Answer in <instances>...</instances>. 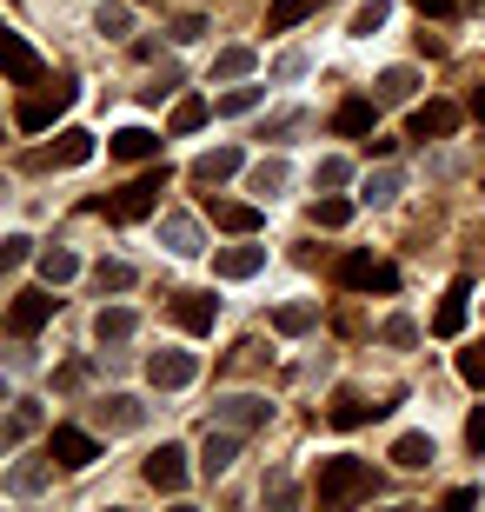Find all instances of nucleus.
I'll return each mask as SVG.
<instances>
[{
    "label": "nucleus",
    "mask_w": 485,
    "mask_h": 512,
    "mask_svg": "<svg viewBox=\"0 0 485 512\" xmlns=\"http://www.w3.org/2000/svg\"><path fill=\"white\" fill-rule=\"evenodd\" d=\"M379 479L366 459L339 453V459H319V506H353V499H373Z\"/></svg>",
    "instance_id": "obj_1"
},
{
    "label": "nucleus",
    "mask_w": 485,
    "mask_h": 512,
    "mask_svg": "<svg viewBox=\"0 0 485 512\" xmlns=\"http://www.w3.org/2000/svg\"><path fill=\"white\" fill-rule=\"evenodd\" d=\"M74 107V80H47L40 94H20V107H14V127L20 133H40V127H54L60 114Z\"/></svg>",
    "instance_id": "obj_2"
},
{
    "label": "nucleus",
    "mask_w": 485,
    "mask_h": 512,
    "mask_svg": "<svg viewBox=\"0 0 485 512\" xmlns=\"http://www.w3.org/2000/svg\"><path fill=\"white\" fill-rule=\"evenodd\" d=\"M160 187H167V167H153V173H140V180H133V187H120L107 200V220H147L153 207H160Z\"/></svg>",
    "instance_id": "obj_3"
},
{
    "label": "nucleus",
    "mask_w": 485,
    "mask_h": 512,
    "mask_svg": "<svg viewBox=\"0 0 485 512\" xmlns=\"http://www.w3.org/2000/svg\"><path fill=\"white\" fill-rule=\"evenodd\" d=\"M339 286H353V293H399V266L373 260V253H346L339 260Z\"/></svg>",
    "instance_id": "obj_4"
},
{
    "label": "nucleus",
    "mask_w": 485,
    "mask_h": 512,
    "mask_svg": "<svg viewBox=\"0 0 485 512\" xmlns=\"http://www.w3.org/2000/svg\"><path fill=\"white\" fill-rule=\"evenodd\" d=\"M213 419H220L226 433H253V426H266V419H273V406H266L260 393H226L220 406H213Z\"/></svg>",
    "instance_id": "obj_5"
},
{
    "label": "nucleus",
    "mask_w": 485,
    "mask_h": 512,
    "mask_svg": "<svg viewBox=\"0 0 485 512\" xmlns=\"http://www.w3.org/2000/svg\"><path fill=\"white\" fill-rule=\"evenodd\" d=\"M193 373H200V360L193 353H180V346H160L147 360V380L160 386V393H180V386H193Z\"/></svg>",
    "instance_id": "obj_6"
},
{
    "label": "nucleus",
    "mask_w": 485,
    "mask_h": 512,
    "mask_svg": "<svg viewBox=\"0 0 485 512\" xmlns=\"http://www.w3.org/2000/svg\"><path fill=\"white\" fill-rule=\"evenodd\" d=\"M47 459H54V466H67V473H80V466H94V459H100V446H94V433H80V426H54Z\"/></svg>",
    "instance_id": "obj_7"
},
{
    "label": "nucleus",
    "mask_w": 485,
    "mask_h": 512,
    "mask_svg": "<svg viewBox=\"0 0 485 512\" xmlns=\"http://www.w3.org/2000/svg\"><path fill=\"white\" fill-rule=\"evenodd\" d=\"M47 320H54V286H47V293H14V306H7V326H14V340H34Z\"/></svg>",
    "instance_id": "obj_8"
},
{
    "label": "nucleus",
    "mask_w": 485,
    "mask_h": 512,
    "mask_svg": "<svg viewBox=\"0 0 485 512\" xmlns=\"http://www.w3.org/2000/svg\"><path fill=\"white\" fill-rule=\"evenodd\" d=\"M246 167V153L240 147H213L193 160V187H220V180H233V173Z\"/></svg>",
    "instance_id": "obj_9"
},
{
    "label": "nucleus",
    "mask_w": 485,
    "mask_h": 512,
    "mask_svg": "<svg viewBox=\"0 0 485 512\" xmlns=\"http://www.w3.org/2000/svg\"><path fill=\"white\" fill-rule=\"evenodd\" d=\"M80 160H94V133H80V127L54 133V147L40 153V167H80Z\"/></svg>",
    "instance_id": "obj_10"
},
{
    "label": "nucleus",
    "mask_w": 485,
    "mask_h": 512,
    "mask_svg": "<svg viewBox=\"0 0 485 512\" xmlns=\"http://www.w3.org/2000/svg\"><path fill=\"white\" fill-rule=\"evenodd\" d=\"M147 486H160V493H180V486H187V453H180V446H160V453L147 459Z\"/></svg>",
    "instance_id": "obj_11"
},
{
    "label": "nucleus",
    "mask_w": 485,
    "mask_h": 512,
    "mask_svg": "<svg viewBox=\"0 0 485 512\" xmlns=\"http://www.w3.org/2000/svg\"><path fill=\"white\" fill-rule=\"evenodd\" d=\"M173 320L187 326V333H213V320H220V300H213V293H180V300H173Z\"/></svg>",
    "instance_id": "obj_12"
},
{
    "label": "nucleus",
    "mask_w": 485,
    "mask_h": 512,
    "mask_svg": "<svg viewBox=\"0 0 485 512\" xmlns=\"http://www.w3.org/2000/svg\"><path fill=\"white\" fill-rule=\"evenodd\" d=\"M466 300H472V286H466V280H452V286H446V300H439V313H432V333H439V340H452V333L466 326Z\"/></svg>",
    "instance_id": "obj_13"
},
{
    "label": "nucleus",
    "mask_w": 485,
    "mask_h": 512,
    "mask_svg": "<svg viewBox=\"0 0 485 512\" xmlns=\"http://www.w3.org/2000/svg\"><path fill=\"white\" fill-rule=\"evenodd\" d=\"M459 127V107L446 100H426V107H412V140H439V133Z\"/></svg>",
    "instance_id": "obj_14"
},
{
    "label": "nucleus",
    "mask_w": 485,
    "mask_h": 512,
    "mask_svg": "<svg viewBox=\"0 0 485 512\" xmlns=\"http://www.w3.org/2000/svg\"><path fill=\"white\" fill-rule=\"evenodd\" d=\"M233 459H240V433H226V426H220V433H206V446H200V473L206 479H220Z\"/></svg>",
    "instance_id": "obj_15"
},
{
    "label": "nucleus",
    "mask_w": 485,
    "mask_h": 512,
    "mask_svg": "<svg viewBox=\"0 0 485 512\" xmlns=\"http://www.w3.org/2000/svg\"><path fill=\"white\" fill-rule=\"evenodd\" d=\"M266 266V247H226V253H213V273L220 280H253Z\"/></svg>",
    "instance_id": "obj_16"
},
{
    "label": "nucleus",
    "mask_w": 485,
    "mask_h": 512,
    "mask_svg": "<svg viewBox=\"0 0 485 512\" xmlns=\"http://www.w3.org/2000/svg\"><path fill=\"white\" fill-rule=\"evenodd\" d=\"M94 419L107 426V433H133V426H140V399L113 393V399H100V406H94Z\"/></svg>",
    "instance_id": "obj_17"
},
{
    "label": "nucleus",
    "mask_w": 485,
    "mask_h": 512,
    "mask_svg": "<svg viewBox=\"0 0 485 512\" xmlns=\"http://www.w3.org/2000/svg\"><path fill=\"white\" fill-rule=\"evenodd\" d=\"M7 74H14V87H34L40 80V54L27 47V34H7Z\"/></svg>",
    "instance_id": "obj_18"
},
{
    "label": "nucleus",
    "mask_w": 485,
    "mask_h": 512,
    "mask_svg": "<svg viewBox=\"0 0 485 512\" xmlns=\"http://www.w3.org/2000/svg\"><path fill=\"white\" fill-rule=\"evenodd\" d=\"M319 7H326V0H273V7H266V27H273V34H286V27H299V20L319 14Z\"/></svg>",
    "instance_id": "obj_19"
},
{
    "label": "nucleus",
    "mask_w": 485,
    "mask_h": 512,
    "mask_svg": "<svg viewBox=\"0 0 485 512\" xmlns=\"http://www.w3.org/2000/svg\"><path fill=\"white\" fill-rule=\"evenodd\" d=\"M153 147H160V133H147V127H120L113 133V160H147Z\"/></svg>",
    "instance_id": "obj_20"
},
{
    "label": "nucleus",
    "mask_w": 485,
    "mask_h": 512,
    "mask_svg": "<svg viewBox=\"0 0 485 512\" xmlns=\"http://www.w3.org/2000/svg\"><path fill=\"white\" fill-rule=\"evenodd\" d=\"M213 220H220L226 233H253L260 227V207H246V200H213Z\"/></svg>",
    "instance_id": "obj_21"
},
{
    "label": "nucleus",
    "mask_w": 485,
    "mask_h": 512,
    "mask_svg": "<svg viewBox=\"0 0 485 512\" xmlns=\"http://www.w3.org/2000/svg\"><path fill=\"white\" fill-rule=\"evenodd\" d=\"M160 240H167L173 253H200V227H193L187 213H167V220H160Z\"/></svg>",
    "instance_id": "obj_22"
},
{
    "label": "nucleus",
    "mask_w": 485,
    "mask_h": 512,
    "mask_svg": "<svg viewBox=\"0 0 485 512\" xmlns=\"http://www.w3.org/2000/svg\"><path fill=\"white\" fill-rule=\"evenodd\" d=\"M373 413H386V406H366L359 393H339L333 406H326V419H333V426H366Z\"/></svg>",
    "instance_id": "obj_23"
},
{
    "label": "nucleus",
    "mask_w": 485,
    "mask_h": 512,
    "mask_svg": "<svg viewBox=\"0 0 485 512\" xmlns=\"http://www.w3.org/2000/svg\"><path fill=\"white\" fill-rule=\"evenodd\" d=\"M392 459H399L406 473H419V466H432V459H439V446H432L426 433H406V439H399V446H392Z\"/></svg>",
    "instance_id": "obj_24"
},
{
    "label": "nucleus",
    "mask_w": 485,
    "mask_h": 512,
    "mask_svg": "<svg viewBox=\"0 0 485 512\" xmlns=\"http://www.w3.org/2000/svg\"><path fill=\"white\" fill-rule=\"evenodd\" d=\"M74 273H80V260L67 247H47V253H40V280H47V286H67Z\"/></svg>",
    "instance_id": "obj_25"
},
{
    "label": "nucleus",
    "mask_w": 485,
    "mask_h": 512,
    "mask_svg": "<svg viewBox=\"0 0 485 512\" xmlns=\"http://www.w3.org/2000/svg\"><path fill=\"white\" fill-rule=\"evenodd\" d=\"M373 120H379L373 100H346V107L333 114V127H339V133H373Z\"/></svg>",
    "instance_id": "obj_26"
},
{
    "label": "nucleus",
    "mask_w": 485,
    "mask_h": 512,
    "mask_svg": "<svg viewBox=\"0 0 485 512\" xmlns=\"http://www.w3.org/2000/svg\"><path fill=\"white\" fill-rule=\"evenodd\" d=\"M94 333H100V346H127L133 340V313H127V306H113V313L94 320Z\"/></svg>",
    "instance_id": "obj_27"
},
{
    "label": "nucleus",
    "mask_w": 485,
    "mask_h": 512,
    "mask_svg": "<svg viewBox=\"0 0 485 512\" xmlns=\"http://www.w3.org/2000/svg\"><path fill=\"white\" fill-rule=\"evenodd\" d=\"M286 180H293V173H286V160H260V167H253V193H260V200H273Z\"/></svg>",
    "instance_id": "obj_28"
},
{
    "label": "nucleus",
    "mask_w": 485,
    "mask_h": 512,
    "mask_svg": "<svg viewBox=\"0 0 485 512\" xmlns=\"http://www.w3.org/2000/svg\"><path fill=\"white\" fill-rule=\"evenodd\" d=\"M386 20H392V7H386V0H366V7L353 14V40H373L379 27H386Z\"/></svg>",
    "instance_id": "obj_29"
},
{
    "label": "nucleus",
    "mask_w": 485,
    "mask_h": 512,
    "mask_svg": "<svg viewBox=\"0 0 485 512\" xmlns=\"http://www.w3.org/2000/svg\"><path fill=\"white\" fill-rule=\"evenodd\" d=\"M412 87H419V80H412V67H386V74H379V100H412Z\"/></svg>",
    "instance_id": "obj_30"
},
{
    "label": "nucleus",
    "mask_w": 485,
    "mask_h": 512,
    "mask_svg": "<svg viewBox=\"0 0 485 512\" xmlns=\"http://www.w3.org/2000/svg\"><path fill=\"white\" fill-rule=\"evenodd\" d=\"M94 280H100V293H127V286H133V266L127 260H100Z\"/></svg>",
    "instance_id": "obj_31"
},
{
    "label": "nucleus",
    "mask_w": 485,
    "mask_h": 512,
    "mask_svg": "<svg viewBox=\"0 0 485 512\" xmlns=\"http://www.w3.org/2000/svg\"><path fill=\"white\" fill-rule=\"evenodd\" d=\"M253 107H260V87H233L213 100V114H253Z\"/></svg>",
    "instance_id": "obj_32"
},
{
    "label": "nucleus",
    "mask_w": 485,
    "mask_h": 512,
    "mask_svg": "<svg viewBox=\"0 0 485 512\" xmlns=\"http://www.w3.org/2000/svg\"><path fill=\"white\" fill-rule=\"evenodd\" d=\"M206 114H213L206 100H180V107H173V133H193V127H206Z\"/></svg>",
    "instance_id": "obj_33"
},
{
    "label": "nucleus",
    "mask_w": 485,
    "mask_h": 512,
    "mask_svg": "<svg viewBox=\"0 0 485 512\" xmlns=\"http://www.w3.org/2000/svg\"><path fill=\"white\" fill-rule=\"evenodd\" d=\"M346 220H353L346 200H313V227H346Z\"/></svg>",
    "instance_id": "obj_34"
},
{
    "label": "nucleus",
    "mask_w": 485,
    "mask_h": 512,
    "mask_svg": "<svg viewBox=\"0 0 485 512\" xmlns=\"http://www.w3.org/2000/svg\"><path fill=\"white\" fill-rule=\"evenodd\" d=\"M459 373H466V386H485V340H472L459 353Z\"/></svg>",
    "instance_id": "obj_35"
},
{
    "label": "nucleus",
    "mask_w": 485,
    "mask_h": 512,
    "mask_svg": "<svg viewBox=\"0 0 485 512\" xmlns=\"http://www.w3.org/2000/svg\"><path fill=\"white\" fill-rule=\"evenodd\" d=\"M246 67H253V54H246V47H226V54L213 60V74H220V80H240Z\"/></svg>",
    "instance_id": "obj_36"
},
{
    "label": "nucleus",
    "mask_w": 485,
    "mask_h": 512,
    "mask_svg": "<svg viewBox=\"0 0 485 512\" xmlns=\"http://www.w3.org/2000/svg\"><path fill=\"white\" fill-rule=\"evenodd\" d=\"M366 200H373V207H386V200H399V173H373V180H366Z\"/></svg>",
    "instance_id": "obj_37"
},
{
    "label": "nucleus",
    "mask_w": 485,
    "mask_h": 512,
    "mask_svg": "<svg viewBox=\"0 0 485 512\" xmlns=\"http://www.w3.org/2000/svg\"><path fill=\"white\" fill-rule=\"evenodd\" d=\"M273 326H280V333H306V326H313V306H280V313H273Z\"/></svg>",
    "instance_id": "obj_38"
},
{
    "label": "nucleus",
    "mask_w": 485,
    "mask_h": 512,
    "mask_svg": "<svg viewBox=\"0 0 485 512\" xmlns=\"http://www.w3.org/2000/svg\"><path fill=\"white\" fill-rule=\"evenodd\" d=\"M94 27H100V34H127V7H120V0H107V7L94 14Z\"/></svg>",
    "instance_id": "obj_39"
},
{
    "label": "nucleus",
    "mask_w": 485,
    "mask_h": 512,
    "mask_svg": "<svg viewBox=\"0 0 485 512\" xmlns=\"http://www.w3.org/2000/svg\"><path fill=\"white\" fill-rule=\"evenodd\" d=\"M313 180H319V187H346V180H353V167H346V160H319Z\"/></svg>",
    "instance_id": "obj_40"
},
{
    "label": "nucleus",
    "mask_w": 485,
    "mask_h": 512,
    "mask_svg": "<svg viewBox=\"0 0 485 512\" xmlns=\"http://www.w3.org/2000/svg\"><path fill=\"white\" fill-rule=\"evenodd\" d=\"M412 340H419V326H412V320H386V346H412Z\"/></svg>",
    "instance_id": "obj_41"
},
{
    "label": "nucleus",
    "mask_w": 485,
    "mask_h": 512,
    "mask_svg": "<svg viewBox=\"0 0 485 512\" xmlns=\"http://www.w3.org/2000/svg\"><path fill=\"white\" fill-rule=\"evenodd\" d=\"M34 426H40V413H34V399H20V406H14V439H20V433H34Z\"/></svg>",
    "instance_id": "obj_42"
},
{
    "label": "nucleus",
    "mask_w": 485,
    "mask_h": 512,
    "mask_svg": "<svg viewBox=\"0 0 485 512\" xmlns=\"http://www.w3.org/2000/svg\"><path fill=\"white\" fill-rule=\"evenodd\" d=\"M27 253H34V240H27V233H14V240L0 247V260H7V266H20V260H27Z\"/></svg>",
    "instance_id": "obj_43"
},
{
    "label": "nucleus",
    "mask_w": 485,
    "mask_h": 512,
    "mask_svg": "<svg viewBox=\"0 0 485 512\" xmlns=\"http://www.w3.org/2000/svg\"><path fill=\"white\" fill-rule=\"evenodd\" d=\"M200 34H206L200 14H180V20H173V40H200Z\"/></svg>",
    "instance_id": "obj_44"
},
{
    "label": "nucleus",
    "mask_w": 485,
    "mask_h": 512,
    "mask_svg": "<svg viewBox=\"0 0 485 512\" xmlns=\"http://www.w3.org/2000/svg\"><path fill=\"white\" fill-rule=\"evenodd\" d=\"M466 446H472V453H485V406L466 419Z\"/></svg>",
    "instance_id": "obj_45"
},
{
    "label": "nucleus",
    "mask_w": 485,
    "mask_h": 512,
    "mask_svg": "<svg viewBox=\"0 0 485 512\" xmlns=\"http://www.w3.org/2000/svg\"><path fill=\"white\" fill-rule=\"evenodd\" d=\"M14 493H40V466H14Z\"/></svg>",
    "instance_id": "obj_46"
},
{
    "label": "nucleus",
    "mask_w": 485,
    "mask_h": 512,
    "mask_svg": "<svg viewBox=\"0 0 485 512\" xmlns=\"http://www.w3.org/2000/svg\"><path fill=\"white\" fill-rule=\"evenodd\" d=\"M419 7H426V14H439V20H446V14H459L466 0H419Z\"/></svg>",
    "instance_id": "obj_47"
},
{
    "label": "nucleus",
    "mask_w": 485,
    "mask_h": 512,
    "mask_svg": "<svg viewBox=\"0 0 485 512\" xmlns=\"http://www.w3.org/2000/svg\"><path fill=\"white\" fill-rule=\"evenodd\" d=\"M466 107H472V114H479V120H485V87H479V94H472V100H466Z\"/></svg>",
    "instance_id": "obj_48"
},
{
    "label": "nucleus",
    "mask_w": 485,
    "mask_h": 512,
    "mask_svg": "<svg viewBox=\"0 0 485 512\" xmlns=\"http://www.w3.org/2000/svg\"><path fill=\"white\" fill-rule=\"evenodd\" d=\"M479 14H485V0H479Z\"/></svg>",
    "instance_id": "obj_49"
}]
</instances>
